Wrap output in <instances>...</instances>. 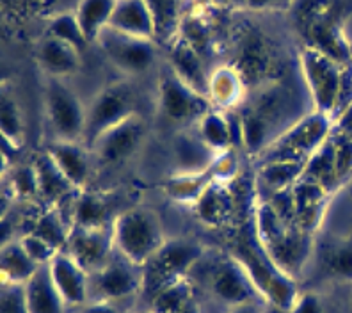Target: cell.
<instances>
[{"label": "cell", "mask_w": 352, "mask_h": 313, "mask_svg": "<svg viewBox=\"0 0 352 313\" xmlns=\"http://www.w3.org/2000/svg\"><path fill=\"white\" fill-rule=\"evenodd\" d=\"M178 36L187 41L194 50L198 52L199 56L208 63L210 61L212 52H214V30H212L210 23L206 22L205 18L198 13H185L182 18L180 30Z\"/></svg>", "instance_id": "34"}, {"label": "cell", "mask_w": 352, "mask_h": 313, "mask_svg": "<svg viewBox=\"0 0 352 313\" xmlns=\"http://www.w3.org/2000/svg\"><path fill=\"white\" fill-rule=\"evenodd\" d=\"M333 127H335L333 118L324 112L314 111L311 114L294 123L283 133H279L278 138L267 146V150L260 155L262 162H267V160L306 162L329 139Z\"/></svg>", "instance_id": "3"}, {"label": "cell", "mask_w": 352, "mask_h": 313, "mask_svg": "<svg viewBox=\"0 0 352 313\" xmlns=\"http://www.w3.org/2000/svg\"><path fill=\"white\" fill-rule=\"evenodd\" d=\"M20 242H22L27 255H29L38 266H48V263L56 258V255L60 251L59 248H56V246L52 244V242H48L47 239H43V237H39L38 233L32 232L25 233V235L20 239Z\"/></svg>", "instance_id": "42"}, {"label": "cell", "mask_w": 352, "mask_h": 313, "mask_svg": "<svg viewBox=\"0 0 352 313\" xmlns=\"http://www.w3.org/2000/svg\"><path fill=\"white\" fill-rule=\"evenodd\" d=\"M118 0H80L78 2L75 14L89 43L96 41L100 32L109 27Z\"/></svg>", "instance_id": "33"}, {"label": "cell", "mask_w": 352, "mask_h": 313, "mask_svg": "<svg viewBox=\"0 0 352 313\" xmlns=\"http://www.w3.org/2000/svg\"><path fill=\"white\" fill-rule=\"evenodd\" d=\"M9 187L13 191L14 197H34L39 196V185L38 176H36V169L32 164L27 166H18L11 173V182Z\"/></svg>", "instance_id": "41"}, {"label": "cell", "mask_w": 352, "mask_h": 313, "mask_svg": "<svg viewBox=\"0 0 352 313\" xmlns=\"http://www.w3.org/2000/svg\"><path fill=\"white\" fill-rule=\"evenodd\" d=\"M169 66L184 82L208 96V63L194 50L182 36H176L169 43Z\"/></svg>", "instance_id": "19"}, {"label": "cell", "mask_w": 352, "mask_h": 313, "mask_svg": "<svg viewBox=\"0 0 352 313\" xmlns=\"http://www.w3.org/2000/svg\"><path fill=\"white\" fill-rule=\"evenodd\" d=\"M114 219L111 217V206H109L107 199L100 194L82 191L74 199V206H72V224L74 226L102 230V228H112Z\"/></svg>", "instance_id": "26"}, {"label": "cell", "mask_w": 352, "mask_h": 313, "mask_svg": "<svg viewBox=\"0 0 352 313\" xmlns=\"http://www.w3.org/2000/svg\"><path fill=\"white\" fill-rule=\"evenodd\" d=\"M196 129H198L196 133L199 136V139L215 155H219L228 150H232L235 129H239V120L235 123L232 120V116H228L226 112L214 107L199 120V123L196 125Z\"/></svg>", "instance_id": "25"}, {"label": "cell", "mask_w": 352, "mask_h": 313, "mask_svg": "<svg viewBox=\"0 0 352 313\" xmlns=\"http://www.w3.org/2000/svg\"><path fill=\"white\" fill-rule=\"evenodd\" d=\"M0 305H2V313H30L23 285L2 283V303Z\"/></svg>", "instance_id": "43"}, {"label": "cell", "mask_w": 352, "mask_h": 313, "mask_svg": "<svg viewBox=\"0 0 352 313\" xmlns=\"http://www.w3.org/2000/svg\"><path fill=\"white\" fill-rule=\"evenodd\" d=\"M329 139L331 144H333V151H335L340 182L344 185L349 178H352V138H349L347 133L333 127Z\"/></svg>", "instance_id": "40"}, {"label": "cell", "mask_w": 352, "mask_h": 313, "mask_svg": "<svg viewBox=\"0 0 352 313\" xmlns=\"http://www.w3.org/2000/svg\"><path fill=\"white\" fill-rule=\"evenodd\" d=\"M194 215L205 226L217 230L230 224L235 212V199L228 182H214V184L198 197L192 205Z\"/></svg>", "instance_id": "20"}, {"label": "cell", "mask_w": 352, "mask_h": 313, "mask_svg": "<svg viewBox=\"0 0 352 313\" xmlns=\"http://www.w3.org/2000/svg\"><path fill=\"white\" fill-rule=\"evenodd\" d=\"M47 118L56 139L60 141H80L86 129L87 109L74 91L63 84L60 78L48 77L45 89Z\"/></svg>", "instance_id": "9"}, {"label": "cell", "mask_w": 352, "mask_h": 313, "mask_svg": "<svg viewBox=\"0 0 352 313\" xmlns=\"http://www.w3.org/2000/svg\"><path fill=\"white\" fill-rule=\"evenodd\" d=\"M245 78L235 66H221L210 73L208 98L219 111L235 109L244 102Z\"/></svg>", "instance_id": "23"}, {"label": "cell", "mask_w": 352, "mask_h": 313, "mask_svg": "<svg viewBox=\"0 0 352 313\" xmlns=\"http://www.w3.org/2000/svg\"><path fill=\"white\" fill-rule=\"evenodd\" d=\"M314 233L305 232L299 226H287L269 241L260 242V246L279 270L296 279L314 253Z\"/></svg>", "instance_id": "11"}, {"label": "cell", "mask_w": 352, "mask_h": 313, "mask_svg": "<svg viewBox=\"0 0 352 313\" xmlns=\"http://www.w3.org/2000/svg\"><path fill=\"white\" fill-rule=\"evenodd\" d=\"M224 2H228L233 8H245L248 6V0H224Z\"/></svg>", "instance_id": "50"}, {"label": "cell", "mask_w": 352, "mask_h": 313, "mask_svg": "<svg viewBox=\"0 0 352 313\" xmlns=\"http://www.w3.org/2000/svg\"><path fill=\"white\" fill-rule=\"evenodd\" d=\"M324 269L331 278L352 283V241H340L331 246L324 257Z\"/></svg>", "instance_id": "39"}, {"label": "cell", "mask_w": 352, "mask_h": 313, "mask_svg": "<svg viewBox=\"0 0 352 313\" xmlns=\"http://www.w3.org/2000/svg\"><path fill=\"white\" fill-rule=\"evenodd\" d=\"M203 249L192 239H173L166 241V244L160 248V251L150 260L144 267V285L142 288L151 296L159 288L166 287L169 283H175L178 279L189 278V272L196 267V263L201 262Z\"/></svg>", "instance_id": "5"}, {"label": "cell", "mask_w": 352, "mask_h": 313, "mask_svg": "<svg viewBox=\"0 0 352 313\" xmlns=\"http://www.w3.org/2000/svg\"><path fill=\"white\" fill-rule=\"evenodd\" d=\"M217 155L199 139L198 133L189 136L184 133L176 139L175 144V159H176V173H198L206 169L214 162Z\"/></svg>", "instance_id": "31"}, {"label": "cell", "mask_w": 352, "mask_h": 313, "mask_svg": "<svg viewBox=\"0 0 352 313\" xmlns=\"http://www.w3.org/2000/svg\"><path fill=\"white\" fill-rule=\"evenodd\" d=\"M135 114V95L130 84L118 82L102 89L87 107L86 129L82 142L91 148L96 139Z\"/></svg>", "instance_id": "8"}, {"label": "cell", "mask_w": 352, "mask_h": 313, "mask_svg": "<svg viewBox=\"0 0 352 313\" xmlns=\"http://www.w3.org/2000/svg\"><path fill=\"white\" fill-rule=\"evenodd\" d=\"M159 109L171 123L198 125L214 105L208 96L182 80L168 65L159 78Z\"/></svg>", "instance_id": "7"}, {"label": "cell", "mask_w": 352, "mask_h": 313, "mask_svg": "<svg viewBox=\"0 0 352 313\" xmlns=\"http://www.w3.org/2000/svg\"><path fill=\"white\" fill-rule=\"evenodd\" d=\"M39 267L32 258L27 255L20 241H8L2 246L0 255V274L2 283L25 285L32 276L38 272Z\"/></svg>", "instance_id": "29"}, {"label": "cell", "mask_w": 352, "mask_h": 313, "mask_svg": "<svg viewBox=\"0 0 352 313\" xmlns=\"http://www.w3.org/2000/svg\"><path fill=\"white\" fill-rule=\"evenodd\" d=\"M292 194L296 203V224L305 232L315 235L326 215L331 193L302 175L292 187Z\"/></svg>", "instance_id": "17"}, {"label": "cell", "mask_w": 352, "mask_h": 313, "mask_svg": "<svg viewBox=\"0 0 352 313\" xmlns=\"http://www.w3.org/2000/svg\"><path fill=\"white\" fill-rule=\"evenodd\" d=\"M96 43L100 45L112 65L130 75L148 72L157 57V47L153 39L125 34L112 27H105L100 32Z\"/></svg>", "instance_id": "10"}, {"label": "cell", "mask_w": 352, "mask_h": 313, "mask_svg": "<svg viewBox=\"0 0 352 313\" xmlns=\"http://www.w3.org/2000/svg\"><path fill=\"white\" fill-rule=\"evenodd\" d=\"M180 313H201V310H199V305L198 301H196V297L194 299H190L187 305L184 306V308L180 310Z\"/></svg>", "instance_id": "49"}, {"label": "cell", "mask_w": 352, "mask_h": 313, "mask_svg": "<svg viewBox=\"0 0 352 313\" xmlns=\"http://www.w3.org/2000/svg\"><path fill=\"white\" fill-rule=\"evenodd\" d=\"M302 175L309 180L317 182L318 185H322L327 193H335L338 189L342 182H340L338 169H336L335 151H333V144L331 139H327L317 151H315L308 160H306L305 173Z\"/></svg>", "instance_id": "32"}, {"label": "cell", "mask_w": 352, "mask_h": 313, "mask_svg": "<svg viewBox=\"0 0 352 313\" xmlns=\"http://www.w3.org/2000/svg\"><path fill=\"white\" fill-rule=\"evenodd\" d=\"M47 34L60 39V41H66L72 47L77 48L78 52L86 50L87 43H89L75 13H63L52 18V22L48 23Z\"/></svg>", "instance_id": "38"}, {"label": "cell", "mask_w": 352, "mask_h": 313, "mask_svg": "<svg viewBox=\"0 0 352 313\" xmlns=\"http://www.w3.org/2000/svg\"><path fill=\"white\" fill-rule=\"evenodd\" d=\"M228 313H263V310L260 306V303H245V305L230 308Z\"/></svg>", "instance_id": "48"}, {"label": "cell", "mask_w": 352, "mask_h": 313, "mask_svg": "<svg viewBox=\"0 0 352 313\" xmlns=\"http://www.w3.org/2000/svg\"><path fill=\"white\" fill-rule=\"evenodd\" d=\"M82 313H120V310L112 305L111 301L95 299L93 303H89V305L84 306Z\"/></svg>", "instance_id": "46"}, {"label": "cell", "mask_w": 352, "mask_h": 313, "mask_svg": "<svg viewBox=\"0 0 352 313\" xmlns=\"http://www.w3.org/2000/svg\"><path fill=\"white\" fill-rule=\"evenodd\" d=\"M112 239L120 257L138 267H146L166 244L159 217L146 208H132L112 223Z\"/></svg>", "instance_id": "2"}, {"label": "cell", "mask_w": 352, "mask_h": 313, "mask_svg": "<svg viewBox=\"0 0 352 313\" xmlns=\"http://www.w3.org/2000/svg\"><path fill=\"white\" fill-rule=\"evenodd\" d=\"M352 0H294L292 20L305 47L322 52L340 65L352 63V45L345 38V22Z\"/></svg>", "instance_id": "1"}, {"label": "cell", "mask_w": 352, "mask_h": 313, "mask_svg": "<svg viewBox=\"0 0 352 313\" xmlns=\"http://www.w3.org/2000/svg\"><path fill=\"white\" fill-rule=\"evenodd\" d=\"M305 166L306 162H292V160L260 162V168L256 173V184L263 191H267L269 196L281 193V191L292 189L305 173Z\"/></svg>", "instance_id": "28"}, {"label": "cell", "mask_w": 352, "mask_h": 313, "mask_svg": "<svg viewBox=\"0 0 352 313\" xmlns=\"http://www.w3.org/2000/svg\"><path fill=\"white\" fill-rule=\"evenodd\" d=\"M0 123H2V141L14 146V148H22L23 139H25V125H23L22 111L8 93H4V96H2Z\"/></svg>", "instance_id": "37"}, {"label": "cell", "mask_w": 352, "mask_h": 313, "mask_svg": "<svg viewBox=\"0 0 352 313\" xmlns=\"http://www.w3.org/2000/svg\"><path fill=\"white\" fill-rule=\"evenodd\" d=\"M48 270L66 305H86L91 292V276L68 251H59L48 263Z\"/></svg>", "instance_id": "16"}, {"label": "cell", "mask_w": 352, "mask_h": 313, "mask_svg": "<svg viewBox=\"0 0 352 313\" xmlns=\"http://www.w3.org/2000/svg\"><path fill=\"white\" fill-rule=\"evenodd\" d=\"M89 148L80 141H60L56 139L47 148V153L56 162L60 173L68 178L75 189H84L91 175Z\"/></svg>", "instance_id": "18"}, {"label": "cell", "mask_w": 352, "mask_h": 313, "mask_svg": "<svg viewBox=\"0 0 352 313\" xmlns=\"http://www.w3.org/2000/svg\"><path fill=\"white\" fill-rule=\"evenodd\" d=\"M109 27L155 41V22L144 0H118Z\"/></svg>", "instance_id": "22"}, {"label": "cell", "mask_w": 352, "mask_h": 313, "mask_svg": "<svg viewBox=\"0 0 352 313\" xmlns=\"http://www.w3.org/2000/svg\"><path fill=\"white\" fill-rule=\"evenodd\" d=\"M23 287L30 313H65L66 303L52 281L48 266L39 267Z\"/></svg>", "instance_id": "24"}, {"label": "cell", "mask_w": 352, "mask_h": 313, "mask_svg": "<svg viewBox=\"0 0 352 313\" xmlns=\"http://www.w3.org/2000/svg\"><path fill=\"white\" fill-rule=\"evenodd\" d=\"M294 0H248V9L253 11H267V9L292 8Z\"/></svg>", "instance_id": "45"}, {"label": "cell", "mask_w": 352, "mask_h": 313, "mask_svg": "<svg viewBox=\"0 0 352 313\" xmlns=\"http://www.w3.org/2000/svg\"><path fill=\"white\" fill-rule=\"evenodd\" d=\"M66 248L68 253L89 272V276L107 266L112 260V253L116 251L112 228L87 230L74 226Z\"/></svg>", "instance_id": "15"}, {"label": "cell", "mask_w": 352, "mask_h": 313, "mask_svg": "<svg viewBox=\"0 0 352 313\" xmlns=\"http://www.w3.org/2000/svg\"><path fill=\"white\" fill-rule=\"evenodd\" d=\"M148 313H153V312H148Z\"/></svg>", "instance_id": "51"}, {"label": "cell", "mask_w": 352, "mask_h": 313, "mask_svg": "<svg viewBox=\"0 0 352 313\" xmlns=\"http://www.w3.org/2000/svg\"><path fill=\"white\" fill-rule=\"evenodd\" d=\"M288 313H326V306L322 303V297L315 292H299L296 303Z\"/></svg>", "instance_id": "44"}, {"label": "cell", "mask_w": 352, "mask_h": 313, "mask_svg": "<svg viewBox=\"0 0 352 313\" xmlns=\"http://www.w3.org/2000/svg\"><path fill=\"white\" fill-rule=\"evenodd\" d=\"M235 257L248 270L262 301H267L274 308L288 313V310L292 308L299 296L296 279L285 274L283 270H279L272 263V260L267 257L258 241L256 244H242Z\"/></svg>", "instance_id": "4"}, {"label": "cell", "mask_w": 352, "mask_h": 313, "mask_svg": "<svg viewBox=\"0 0 352 313\" xmlns=\"http://www.w3.org/2000/svg\"><path fill=\"white\" fill-rule=\"evenodd\" d=\"M144 136H146V123L135 112L125 121L102 133L89 150L95 153L100 164L114 166L130 159L141 146Z\"/></svg>", "instance_id": "13"}, {"label": "cell", "mask_w": 352, "mask_h": 313, "mask_svg": "<svg viewBox=\"0 0 352 313\" xmlns=\"http://www.w3.org/2000/svg\"><path fill=\"white\" fill-rule=\"evenodd\" d=\"M32 166H34L36 176H38L39 196L47 199L48 203L56 205V203L66 199L69 194H74L75 187L60 173V169L57 168L56 162L52 160L47 151L36 155V159L32 160Z\"/></svg>", "instance_id": "27"}, {"label": "cell", "mask_w": 352, "mask_h": 313, "mask_svg": "<svg viewBox=\"0 0 352 313\" xmlns=\"http://www.w3.org/2000/svg\"><path fill=\"white\" fill-rule=\"evenodd\" d=\"M190 299H194V287L189 278L178 279L175 283L159 288L150 296V312L180 313Z\"/></svg>", "instance_id": "35"}, {"label": "cell", "mask_w": 352, "mask_h": 313, "mask_svg": "<svg viewBox=\"0 0 352 313\" xmlns=\"http://www.w3.org/2000/svg\"><path fill=\"white\" fill-rule=\"evenodd\" d=\"M144 285V272H139L138 266L130 263L123 257L112 258L107 266L91 274V288L102 301H121L138 294Z\"/></svg>", "instance_id": "14"}, {"label": "cell", "mask_w": 352, "mask_h": 313, "mask_svg": "<svg viewBox=\"0 0 352 313\" xmlns=\"http://www.w3.org/2000/svg\"><path fill=\"white\" fill-rule=\"evenodd\" d=\"M301 68L306 86L315 103V111L324 112L335 120L340 107L342 82H344V65H340L322 52L302 47Z\"/></svg>", "instance_id": "6"}, {"label": "cell", "mask_w": 352, "mask_h": 313, "mask_svg": "<svg viewBox=\"0 0 352 313\" xmlns=\"http://www.w3.org/2000/svg\"><path fill=\"white\" fill-rule=\"evenodd\" d=\"M210 290L212 296L228 308L262 301L248 270L236 257H226L215 263L210 272Z\"/></svg>", "instance_id": "12"}, {"label": "cell", "mask_w": 352, "mask_h": 313, "mask_svg": "<svg viewBox=\"0 0 352 313\" xmlns=\"http://www.w3.org/2000/svg\"><path fill=\"white\" fill-rule=\"evenodd\" d=\"M351 301H352V296H351Z\"/></svg>", "instance_id": "52"}, {"label": "cell", "mask_w": 352, "mask_h": 313, "mask_svg": "<svg viewBox=\"0 0 352 313\" xmlns=\"http://www.w3.org/2000/svg\"><path fill=\"white\" fill-rule=\"evenodd\" d=\"M72 228L74 224H69L65 219V215L60 214V211L57 206H52L48 211H45L43 214L36 219L34 226L30 232L38 233L39 237L47 239L48 242L59 248L60 251L68 246L69 235H72Z\"/></svg>", "instance_id": "36"}, {"label": "cell", "mask_w": 352, "mask_h": 313, "mask_svg": "<svg viewBox=\"0 0 352 313\" xmlns=\"http://www.w3.org/2000/svg\"><path fill=\"white\" fill-rule=\"evenodd\" d=\"M80 54L77 48L66 41H60L52 36H45L38 45V63L48 77L63 78L74 75L80 68Z\"/></svg>", "instance_id": "21"}, {"label": "cell", "mask_w": 352, "mask_h": 313, "mask_svg": "<svg viewBox=\"0 0 352 313\" xmlns=\"http://www.w3.org/2000/svg\"><path fill=\"white\" fill-rule=\"evenodd\" d=\"M335 127L347 133L349 138H352V103L340 112L338 118L335 120Z\"/></svg>", "instance_id": "47"}, {"label": "cell", "mask_w": 352, "mask_h": 313, "mask_svg": "<svg viewBox=\"0 0 352 313\" xmlns=\"http://www.w3.org/2000/svg\"><path fill=\"white\" fill-rule=\"evenodd\" d=\"M155 22V43L169 45L178 36L185 0H144Z\"/></svg>", "instance_id": "30"}]
</instances>
